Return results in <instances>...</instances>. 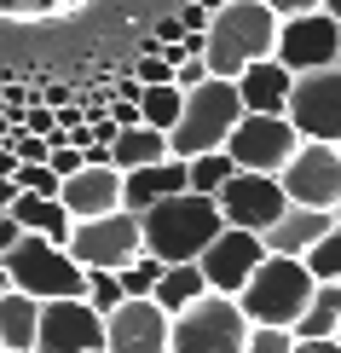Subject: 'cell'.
Wrapping results in <instances>:
<instances>
[{"label": "cell", "instance_id": "1", "mask_svg": "<svg viewBox=\"0 0 341 353\" xmlns=\"http://www.w3.org/2000/svg\"><path fill=\"white\" fill-rule=\"evenodd\" d=\"M226 226V214H220L214 197H203V191H174V197L151 203V209L139 214V238L151 249L156 261H197L209 238Z\"/></svg>", "mask_w": 341, "mask_h": 353}, {"label": "cell", "instance_id": "2", "mask_svg": "<svg viewBox=\"0 0 341 353\" xmlns=\"http://www.w3.org/2000/svg\"><path fill=\"white\" fill-rule=\"evenodd\" d=\"M278 47V12L266 0H226L209 12L203 29V58H209V76H237L249 58H272Z\"/></svg>", "mask_w": 341, "mask_h": 353}, {"label": "cell", "instance_id": "3", "mask_svg": "<svg viewBox=\"0 0 341 353\" xmlns=\"http://www.w3.org/2000/svg\"><path fill=\"white\" fill-rule=\"evenodd\" d=\"M6 267V284L23 290L35 301H52V296H87V267L70 255L64 243L41 238V232H18V243L0 255Z\"/></svg>", "mask_w": 341, "mask_h": 353}, {"label": "cell", "instance_id": "4", "mask_svg": "<svg viewBox=\"0 0 341 353\" xmlns=\"http://www.w3.org/2000/svg\"><path fill=\"white\" fill-rule=\"evenodd\" d=\"M313 284L318 278L307 272L301 255H272L266 249L260 267L249 272V284L237 290V307L249 313V325H295L307 296H313Z\"/></svg>", "mask_w": 341, "mask_h": 353}, {"label": "cell", "instance_id": "5", "mask_svg": "<svg viewBox=\"0 0 341 353\" xmlns=\"http://www.w3.org/2000/svg\"><path fill=\"white\" fill-rule=\"evenodd\" d=\"M237 116H243V105H237V81H226V76H209V81L185 87V110H180V122L168 128V157L220 151Z\"/></svg>", "mask_w": 341, "mask_h": 353}, {"label": "cell", "instance_id": "6", "mask_svg": "<svg viewBox=\"0 0 341 353\" xmlns=\"http://www.w3.org/2000/svg\"><path fill=\"white\" fill-rule=\"evenodd\" d=\"M249 313L237 307V296L203 290L191 307L168 319V353H243Z\"/></svg>", "mask_w": 341, "mask_h": 353}, {"label": "cell", "instance_id": "7", "mask_svg": "<svg viewBox=\"0 0 341 353\" xmlns=\"http://www.w3.org/2000/svg\"><path fill=\"white\" fill-rule=\"evenodd\" d=\"M70 255L81 261L87 272H122L133 255L145 249V238H139V214L133 209H110V214H87V220H76L70 226Z\"/></svg>", "mask_w": 341, "mask_h": 353}, {"label": "cell", "instance_id": "8", "mask_svg": "<svg viewBox=\"0 0 341 353\" xmlns=\"http://www.w3.org/2000/svg\"><path fill=\"white\" fill-rule=\"evenodd\" d=\"M278 185H284L289 203H307V209H330L341 203V145L330 139H301L289 151V163L278 168Z\"/></svg>", "mask_w": 341, "mask_h": 353}, {"label": "cell", "instance_id": "9", "mask_svg": "<svg viewBox=\"0 0 341 353\" xmlns=\"http://www.w3.org/2000/svg\"><path fill=\"white\" fill-rule=\"evenodd\" d=\"M284 116L295 122V134H301V139H330V145H341V64L301 70V76L289 81Z\"/></svg>", "mask_w": 341, "mask_h": 353}, {"label": "cell", "instance_id": "10", "mask_svg": "<svg viewBox=\"0 0 341 353\" xmlns=\"http://www.w3.org/2000/svg\"><path fill=\"white\" fill-rule=\"evenodd\" d=\"M301 145V134H295V122L284 110L278 116H266V110H243L231 122V134H226V157L237 168H255V174H278L289 163V151Z\"/></svg>", "mask_w": 341, "mask_h": 353}, {"label": "cell", "instance_id": "11", "mask_svg": "<svg viewBox=\"0 0 341 353\" xmlns=\"http://www.w3.org/2000/svg\"><path fill=\"white\" fill-rule=\"evenodd\" d=\"M35 353H105V313H99L87 296L41 301Z\"/></svg>", "mask_w": 341, "mask_h": 353}, {"label": "cell", "instance_id": "12", "mask_svg": "<svg viewBox=\"0 0 341 353\" xmlns=\"http://www.w3.org/2000/svg\"><path fill=\"white\" fill-rule=\"evenodd\" d=\"M272 58L284 70H324V64H341V18H330L324 6L313 12H295V18H278V47Z\"/></svg>", "mask_w": 341, "mask_h": 353}, {"label": "cell", "instance_id": "13", "mask_svg": "<svg viewBox=\"0 0 341 353\" xmlns=\"http://www.w3.org/2000/svg\"><path fill=\"white\" fill-rule=\"evenodd\" d=\"M214 203H220V214H226V226H249V232H266L289 209L278 174H255V168H231V180L214 191Z\"/></svg>", "mask_w": 341, "mask_h": 353}, {"label": "cell", "instance_id": "14", "mask_svg": "<svg viewBox=\"0 0 341 353\" xmlns=\"http://www.w3.org/2000/svg\"><path fill=\"white\" fill-rule=\"evenodd\" d=\"M260 255H266L260 232H249V226H220L214 238H209V249L197 255V272L209 278V290L237 296V290L249 284V272L260 267Z\"/></svg>", "mask_w": 341, "mask_h": 353}, {"label": "cell", "instance_id": "15", "mask_svg": "<svg viewBox=\"0 0 341 353\" xmlns=\"http://www.w3.org/2000/svg\"><path fill=\"white\" fill-rule=\"evenodd\" d=\"M105 353H168V313L151 296H122L105 313Z\"/></svg>", "mask_w": 341, "mask_h": 353}, {"label": "cell", "instance_id": "16", "mask_svg": "<svg viewBox=\"0 0 341 353\" xmlns=\"http://www.w3.org/2000/svg\"><path fill=\"white\" fill-rule=\"evenodd\" d=\"M58 197H64V209L76 214V220L110 214V209H122V168H110V163H81L64 185H58Z\"/></svg>", "mask_w": 341, "mask_h": 353}, {"label": "cell", "instance_id": "17", "mask_svg": "<svg viewBox=\"0 0 341 353\" xmlns=\"http://www.w3.org/2000/svg\"><path fill=\"white\" fill-rule=\"evenodd\" d=\"M191 174H185V157H162V163H145V168H127L122 174V209L145 214L151 203L174 197V191H185Z\"/></svg>", "mask_w": 341, "mask_h": 353}, {"label": "cell", "instance_id": "18", "mask_svg": "<svg viewBox=\"0 0 341 353\" xmlns=\"http://www.w3.org/2000/svg\"><path fill=\"white\" fill-rule=\"evenodd\" d=\"M237 105L243 110H266V116H278L289 105V81H295V70H284L278 58H249L243 70H237Z\"/></svg>", "mask_w": 341, "mask_h": 353}, {"label": "cell", "instance_id": "19", "mask_svg": "<svg viewBox=\"0 0 341 353\" xmlns=\"http://www.w3.org/2000/svg\"><path fill=\"white\" fill-rule=\"evenodd\" d=\"M330 226H335V214H330V209H307V203H289V209L260 232V243L272 249V255H307V249H313Z\"/></svg>", "mask_w": 341, "mask_h": 353}, {"label": "cell", "instance_id": "20", "mask_svg": "<svg viewBox=\"0 0 341 353\" xmlns=\"http://www.w3.org/2000/svg\"><path fill=\"white\" fill-rule=\"evenodd\" d=\"M6 214L18 220L23 232H41V238H52V243H70V226H76V214L64 209L58 191H18V197L6 203Z\"/></svg>", "mask_w": 341, "mask_h": 353}, {"label": "cell", "instance_id": "21", "mask_svg": "<svg viewBox=\"0 0 341 353\" xmlns=\"http://www.w3.org/2000/svg\"><path fill=\"white\" fill-rule=\"evenodd\" d=\"M35 325H41V301L23 290H0V353H35Z\"/></svg>", "mask_w": 341, "mask_h": 353}, {"label": "cell", "instance_id": "22", "mask_svg": "<svg viewBox=\"0 0 341 353\" xmlns=\"http://www.w3.org/2000/svg\"><path fill=\"white\" fill-rule=\"evenodd\" d=\"M168 157V134L151 122H133V128H116V139H110V168H145V163H162Z\"/></svg>", "mask_w": 341, "mask_h": 353}, {"label": "cell", "instance_id": "23", "mask_svg": "<svg viewBox=\"0 0 341 353\" xmlns=\"http://www.w3.org/2000/svg\"><path fill=\"white\" fill-rule=\"evenodd\" d=\"M203 290H209V278L197 272V261H168V267H162V278H156V290H151V301L174 319L180 307H191V301H197Z\"/></svg>", "mask_w": 341, "mask_h": 353}, {"label": "cell", "instance_id": "24", "mask_svg": "<svg viewBox=\"0 0 341 353\" xmlns=\"http://www.w3.org/2000/svg\"><path fill=\"white\" fill-rule=\"evenodd\" d=\"M335 319H341V284L335 278H318L307 307H301V319H295L289 330L295 336H335Z\"/></svg>", "mask_w": 341, "mask_h": 353}, {"label": "cell", "instance_id": "25", "mask_svg": "<svg viewBox=\"0 0 341 353\" xmlns=\"http://www.w3.org/2000/svg\"><path fill=\"white\" fill-rule=\"evenodd\" d=\"M180 110H185V87H174V81L139 87V116H145L151 128H162V134H168V128L180 122Z\"/></svg>", "mask_w": 341, "mask_h": 353}, {"label": "cell", "instance_id": "26", "mask_svg": "<svg viewBox=\"0 0 341 353\" xmlns=\"http://www.w3.org/2000/svg\"><path fill=\"white\" fill-rule=\"evenodd\" d=\"M231 157H226V145L220 151H197V157H185V174H191V191H203V197H214L220 185L231 180Z\"/></svg>", "mask_w": 341, "mask_h": 353}, {"label": "cell", "instance_id": "27", "mask_svg": "<svg viewBox=\"0 0 341 353\" xmlns=\"http://www.w3.org/2000/svg\"><path fill=\"white\" fill-rule=\"evenodd\" d=\"M162 267H168V261H156L151 249H139V255H133L127 267L116 272V278H122V296H151V290H156V278H162Z\"/></svg>", "mask_w": 341, "mask_h": 353}, {"label": "cell", "instance_id": "28", "mask_svg": "<svg viewBox=\"0 0 341 353\" xmlns=\"http://www.w3.org/2000/svg\"><path fill=\"white\" fill-rule=\"evenodd\" d=\"M301 261H307V272H313V278H335V284H341V226H330Z\"/></svg>", "mask_w": 341, "mask_h": 353}, {"label": "cell", "instance_id": "29", "mask_svg": "<svg viewBox=\"0 0 341 353\" xmlns=\"http://www.w3.org/2000/svg\"><path fill=\"white\" fill-rule=\"evenodd\" d=\"M243 353H295V330L289 325H249Z\"/></svg>", "mask_w": 341, "mask_h": 353}, {"label": "cell", "instance_id": "30", "mask_svg": "<svg viewBox=\"0 0 341 353\" xmlns=\"http://www.w3.org/2000/svg\"><path fill=\"white\" fill-rule=\"evenodd\" d=\"M12 185H18V191H58L64 180L52 174V163H18V168H12Z\"/></svg>", "mask_w": 341, "mask_h": 353}, {"label": "cell", "instance_id": "31", "mask_svg": "<svg viewBox=\"0 0 341 353\" xmlns=\"http://www.w3.org/2000/svg\"><path fill=\"white\" fill-rule=\"evenodd\" d=\"M87 301H93L99 313H110V307L122 301V278L116 272H87Z\"/></svg>", "mask_w": 341, "mask_h": 353}, {"label": "cell", "instance_id": "32", "mask_svg": "<svg viewBox=\"0 0 341 353\" xmlns=\"http://www.w3.org/2000/svg\"><path fill=\"white\" fill-rule=\"evenodd\" d=\"M197 81H209V58H203V52H185L180 64H174V87H197Z\"/></svg>", "mask_w": 341, "mask_h": 353}, {"label": "cell", "instance_id": "33", "mask_svg": "<svg viewBox=\"0 0 341 353\" xmlns=\"http://www.w3.org/2000/svg\"><path fill=\"white\" fill-rule=\"evenodd\" d=\"M133 76H139V87H156V81H174V64H168V58H162V52H145Z\"/></svg>", "mask_w": 341, "mask_h": 353}, {"label": "cell", "instance_id": "34", "mask_svg": "<svg viewBox=\"0 0 341 353\" xmlns=\"http://www.w3.org/2000/svg\"><path fill=\"white\" fill-rule=\"evenodd\" d=\"M47 163H52V174H58V180H70V174H76L87 157H81V145H52V157H47Z\"/></svg>", "mask_w": 341, "mask_h": 353}, {"label": "cell", "instance_id": "35", "mask_svg": "<svg viewBox=\"0 0 341 353\" xmlns=\"http://www.w3.org/2000/svg\"><path fill=\"white\" fill-rule=\"evenodd\" d=\"M180 23H185V35H203V29H209V6L185 0V6H180Z\"/></svg>", "mask_w": 341, "mask_h": 353}, {"label": "cell", "instance_id": "36", "mask_svg": "<svg viewBox=\"0 0 341 353\" xmlns=\"http://www.w3.org/2000/svg\"><path fill=\"white\" fill-rule=\"evenodd\" d=\"M295 353H341L335 336H295Z\"/></svg>", "mask_w": 341, "mask_h": 353}, {"label": "cell", "instance_id": "37", "mask_svg": "<svg viewBox=\"0 0 341 353\" xmlns=\"http://www.w3.org/2000/svg\"><path fill=\"white\" fill-rule=\"evenodd\" d=\"M266 6H272V12H278V18H295V12H313V6H318V0H266Z\"/></svg>", "mask_w": 341, "mask_h": 353}, {"label": "cell", "instance_id": "38", "mask_svg": "<svg viewBox=\"0 0 341 353\" xmlns=\"http://www.w3.org/2000/svg\"><path fill=\"white\" fill-rule=\"evenodd\" d=\"M18 232H23V226H18V220H12L6 209H0V255H6V249L18 243Z\"/></svg>", "mask_w": 341, "mask_h": 353}, {"label": "cell", "instance_id": "39", "mask_svg": "<svg viewBox=\"0 0 341 353\" xmlns=\"http://www.w3.org/2000/svg\"><path fill=\"white\" fill-rule=\"evenodd\" d=\"M0 99H6L12 110H23V105H29V87H0Z\"/></svg>", "mask_w": 341, "mask_h": 353}, {"label": "cell", "instance_id": "40", "mask_svg": "<svg viewBox=\"0 0 341 353\" xmlns=\"http://www.w3.org/2000/svg\"><path fill=\"white\" fill-rule=\"evenodd\" d=\"M12 197H18V185H12V180H6V174H0V209H6V203H12Z\"/></svg>", "mask_w": 341, "mask_h": 353}, {"label": "cell", "instance_id": "41", "mask_svg": "<svg viewBox=\"0 0 341 353\" xmlns=\"http://www.w3.org/2000/svg\"><path fill=\"white\" fill-rule=\"evenodd\" d=\"M318 6H324V12H330V18H341V0H318Z\"/></svg>", "mask_w": 341, "mask_h": 353}, {"label": "cell", "instance_id": "42", "mask_svg": "<svg viewBox=\"0 0 341 353\" xmlns=\"http://www.w3.org/2000/svg\"><path fill=\"white\" fill-rule=\"evenodd\" d=\"M197 6H209V12H214V6H226V0H197Z\"/></svg>", "mask_w": 341, "mask_h": 353}, {"label": "cell", "instance_id": "43", "mask_svg": "<svg viewBox=\"0 0 341 353\" xmlns=\"http://www.w3.org/2000/svg\"><path fill=\"white\" fill-rule=\"evenodd\" d=\"M0 290H6V267H0Z\"/></svg>", "mask_w": 341, "mask_h": 353}, {"label": "cell", "instance_id": "44", "mask_svg": "<svg viewBox=\"0 0 341 353\" xmlns=\"http://www.w3.org/2000/svg\"><path fill=\"white\" fill-rule=\"evenodd\" d=\"M335 342H341V319H335Z\"/></svg>", "mask_w": 341, "mask_h": 353}, {"label": "cell", "instance_id": "45", "mask_svg": "<svg viewBox=\"0 0 341 353\" xmlns=\"http://www.w3.org/2000/svg\"><path fill=\"white\" fill-rule=\"evenodd\" d=\"M335 226H341V203H335Z\"/></svg>", "mask_w": 341, "mask_h": 353}]
</instances>
